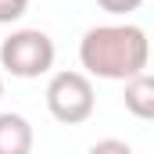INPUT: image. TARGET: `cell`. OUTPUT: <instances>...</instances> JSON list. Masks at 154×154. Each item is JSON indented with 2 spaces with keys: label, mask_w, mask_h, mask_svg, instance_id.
<instances>
[{
  "label": "cell",
  "mask_w": 154,
  "mask_h": 154,
  "mask_svg": "<svg viewBox=\"0 0 154 154\" xmlns=\"http://www.w3.org/2000/svg\"><path fill=\"white\" fill-rule=\"evenodd\" d=\"M147 36L136 25H97L79 43L82 68L100 79H136L147 68Z\"/></svg>",
  "instance_id": "obj_1"
},
{
  "label": "cell",
  "mask_w": 154,
  "mask_h": 154,
  "mask_svg": "<svg viewBox=\"0 0 154 154\" xmlns=\"http://www.w3.org/2000/svg\"><path fill=\"white\" fill-rule=\"evenodd\" d=\"M0 65L18 79H36L54 65V39L39 29H18L0 43Z\"/></svg>",
  "instance_id": "obj_2"
},
{
  "label": "cell",
  "mask_w": 154,
  "mask_h": 154,
  "mask_svg": "<svg viewBox=\"0 0 154 154\" xmlns=\"http://www.w3.org/2000/svg\"><path fill=\"white\" fill-rule=\"evenodd\" d=\"M93 86L82 72H57L47 86V108L65 125H79L93 115Z\"/></svg>",
  "instance_id": "obj_3"
},
{
  "label": "cell",
  "mask_w": 154,
  "mask_h": 154,
  "mask_svg": "<svg viewBox=\"0 0 154 154\" xmlns=\"http://www.w3.org/2000/svg\"><path fill=\"white\" fill-rule=\"evenodd\" d=\"M32 151V125L14 111L0 115V154H29Z\"/></svg>",
  "instance_id": "obj_4"
},
{
  "label": "cell",
  "mask_w": 154,
  "mask_h": 154,
  "mask_svg": "<svg viewBox=\"0 0 154 154\" xmlns=\"http://www.w3.org/2000/svg\"><path fill=\"white\" fill-rule=\"evenodd\" d=\"M125 108L136 118L154 122V75H136L125 82Z\"/></svg>",
  "instance_id": "obj_5"
},
{
  "label": "cell",
  "mask_w": 154,
  "mask_h": 154,
  "mask_svg": "<svg viewBox=\"0 0 154 154\" xmlns=\"http://www.w3.org/2000/svg\"><path fill=\"white\" fill-rule=\"evenodd\" d=\"M25 7H29V0H0V22H14V18H22Z\"/></svg>",
  "instance_id": "obj_6"
},
{
  "label": "cell",
  "mask_w": 154,
  "mask_h": 154,
  "mask_svg": "<svg viewBox=\"0 0 154 154\" xmlns=\"http://www.w3.org/2000/svg\"><path fill=\"white\" fill-rule=\"evenodd\" d=\"M90 154H133L129 143H122V140H100V143H93Z\"/></svg>",
  "instance_id": "obj_7"
},
{
  "label": "cell",
  "mask_w": 154,
  "mask_h": 154,
  "mask_svg": "<svg viewBox=\"0 0 154 154\" xmlns=\"http://www.w3.org/2000/svg\"><path fill=\"white\" fill-rule=\"evenodd\" d=\"M100 7H108V11H133L140 0H97Z\"/></svg>",
  "instance_id": "obj_8"
},
{
  "label": "cell",
  "mask_w": 154,
  "mask_h": 154,
  "mask_svg": "<svg viewBox=\"0 0 154 154\" xmlns=\"http://www.w3.org/2000/svg\"><path fill=\"white\" fill-rule=\"evenodd\" d=\"M0 93H4V79H0Z\"/></svg>",
  "instance_id": "obj_9"
}]
</instances>
